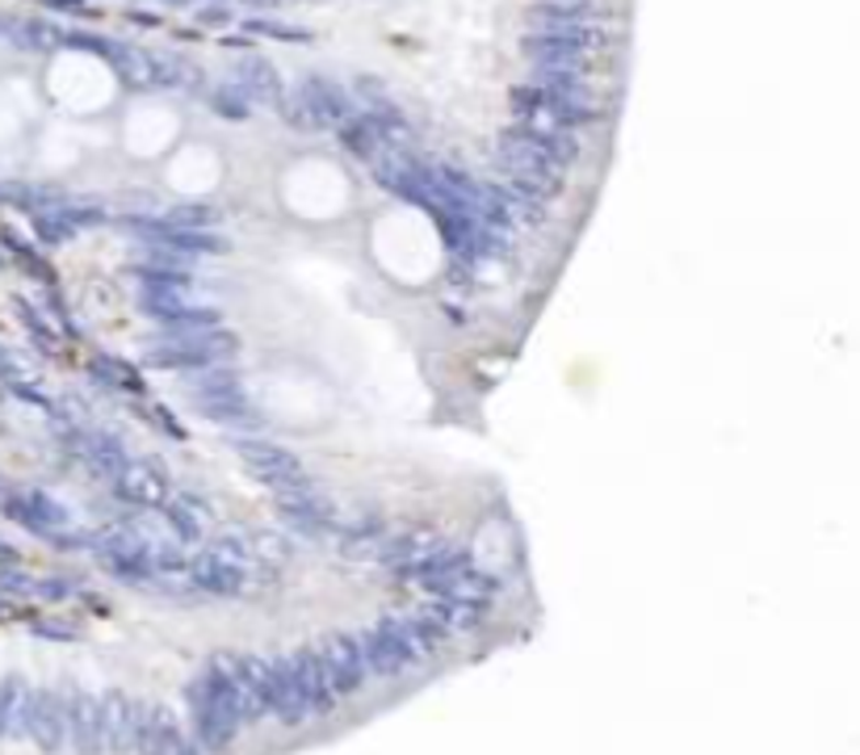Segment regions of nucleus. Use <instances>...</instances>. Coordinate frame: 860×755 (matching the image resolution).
<instances>
[{
    "instance_id": "nucleus-24",
    "label": "nucleus",
    "mask_w": 860,
    "mask_h": 755,
    "mask_svg": "<svg viewBox=\"0 0 860 755\" xmlns=\"http://www.w3.org/2000/svg\"><path fill=\"white\" fill-rule=\"evenodd\" d=\"M165 525L181 545L202 542V538H206V508L190 496L165 499Z\"/></svg>"
},
{
    "instance_id": "nucleus-1",
    "label": "nucleus",
    "mask_w": 860,
    "mask_h": 755,
    "mask_svg": "<svg viewBox=\"0 0 860 755\" xmlns=\"http://www.w3.org/2000/svg\"><path fill=\"white\" fill-rule=\"evenodd\" d=\"M185 706H190V726L197 752H227L239 734V713L231 706V697L223 692L211 672H202L190 688H185Z\"/></svg>"
},
{
    "instance_id": "nucleus-9",
    "label": "nucleus",
    "mask_w": 860,
    "mask_h": 755,
    "mask_svg": "<svg viewBox=\"0 0 860 755\" xmlns=\"http://www.w3.org/2000/svg\"><path fill=\"white\" fill-rule=\"evenodd\" d=\"M236 453H239V462L248 466V474H257L264 487H273V492L312 478V474L298 466V458H294L290 449L273 446V441H236Z\"/></svg>"
},
{
    "instance_id": "nucleus-36",
    "label": "nucleus",
    "mask_w": 860,
    "mask_h": 755,
    "mask_svg": "<svg viewBox=\"0 0 860 755\" xmlns=\"http://www.w3.org/2000/svg\"><path fill=\"white\" fill-rule=\"evenodd\" d=\"M18 315L25 319V328L34 331V340H43V349H55V336H50L47 324L34 315V307H30V303H18Z\"/></svg>"
},
{
    "instance_id": "nucleus-20",
    "label": "nucleus",
    "mask_w": 860,
    "mask_h": 755,
    "mask_svg": "<svg viewBox=\"0 0 860 755\" xmlns=\"http://www.w3.org/2000/svg\"><path fill=\"white\" fill-rule=\"evenodd\" d=\"M517 126H521L529 139L538 143V147H542L558 168L575 165V160H579V151H584V143H579V135H575L572 126L546 119V114H525V119H517Z\"/></svg>"
},
{
    "instance_id": "nucleus-2",
    "label": "nucleus",
    "mask_w": 860,
    "mask_h": 755,
    "mask_svg": "<svg viewBox=\"0 0 860 755\" xmlns=\"http://www.w3.org/2000/svg\"><path fill=\"white\" fill-rule=\"evenodd\" d=\"M496 165H500L503 177H508L503 185L525 189V193H533L538 202H550V198L558 193V185H563V168L554 165L521 126H512V131H503L500 135V143H496Z\"/></svg>"
},
{
    "instance_id": "nucleus-33",
    "label": "nucleus",
    "mask_w": 860,
    "mask_h": 755,
    "mask_svg": "<svg viewBox=\"0 0 860 755\" xmlns=\"http://www.w3.org/2000/svg\"><path fill=\"white\" fill-rule=\"evenodd\" d=\"M211 550L239 566H261L257 563V545H252V533H248V529H218ZM264 571H269V566H264Z\"/></svg>"
},
{
    "instance_id": "nucleus-16",
    "label": "nucleus",
    "mask_w": 860,
    "mask_h": 755,
    "mask_svg": "<svg viewBox=\"0 0 860 755\" xmlns=\"http://www.w3.org/2000/svg\"><path fill=\"white\" fill-rule=\"evenodd\" d=\"M290 667H294L298 692H303V701H307V713H312V718H328L336 709V688H332V680H328V672H324L319 651H315V646H298V651L290 655Z\"/></svg>"
},
{
    "instance_id": "nucleus-4",
    "label": "nucleus",
    "mask_w": 860,
    "mask_h": 755,
    "mask_svg": "<svg viewBox=\"0 0 860 755\" xmlns=\"http://www.w3.org/2000/svg\"><path fill=\"white\" fill-rule=\"evenodd\" d=\"M239 353V340L231 331H197V336H181V340H156L147 349V365L151 370H211V365H227Z\"/></svg>"
},
{
    "instance_id": "nucleus-12",
    "label": "nucleus",
    "mask_w": 860,
    "mask_h": 755,
    "mask_svg": "<svg viewBox=\"0 0 860 755\" xmlns=\"http://www.w3.org/2000/svg\"><path fill=\"white\" fill-rule=\"evenodd\" d=\"M97 743L101 755H122L135 747V701L118 688L97 697Z\"/></svg>"
},
{
    "instance_id": "nucleus-25",
    "label": "nucleus",
    "mask_w": 860,
    "mask_h": 755,
    "mask_svg": "<svg viewBox=\"0 0 860 755\" xmlns=\"http://www.w3.org/2000/svg\"><path fill=\"white\" fill-rule=\"evenodd\" d=\"M139 307L144 315L160 319V324H172L177 315H185L193 307L190 290L185 285H156V282H139Z\"/></svg>"
},
{
    "instance_id": "nucleus-11",
    "label": "nucleus",
    "mask_w": 860,
    "mask_h": 755,
    "mask_svg": "<svg viewBox=\"0 0 860 755\" xmlns=\"http://www.w3.org/2000/svg\"><path fill=\"white\" fill-rule=\"evenodd\" d=\"M206 672H211L218 685H223V692L231 697V706H236V713H239V726L269 718L261 688L252 685V676H248V667H244V655H215Z\"/></svg>"
},
{
    "instance_id": "nucleus-18",
    "label": "nucleus",
    "mask_w": 860,
    "mask_h": 755,
    "mask_svg": "<svg viewBox=\"0 0 860 755\" xmlns=\"http://www.w3.org/2000/svg\"><path fill=\"white\" fill-rule=\"evenodd\" d=\"M72 449H76V458L89 466V474L105 478V483H114V478L131 466L126 446H122L114 432H101V428H80V437L72 441Z\"/></svg>"
},
{
    "instance_id": "nucleus-34",
    "label": "nucleus",
    "mask_w": 860,
    "mask_h": 755,
    "mask_svg": "<svg viewBox=\"0 0 860 755\" xmlns=\"http://www.w3.org/2000/svg\"><path fill=\"white\" fill-rule=\"evenodd\" d=\"M215 218H218V211H211V206H177L165 223L168 227H185V232H206Z\"/></svg>"
},
{
    "instance_id": "nucleus-28",
    "label": "nucleus",
    "mask_w": 860,
    "mask_h": 755,
    "mask_svg": "<svg viewBox=\"0 0 860 755\" xmlns=\"http://www.w3.org/2000/svg\"><path fill=\"white\" fill-rule=\"evenodd\" d=\"M429 613L441 621L445 634H466V630H478L483 626V605L475 600H450V596H437L429 605Z\"/></svg>"
},
{
    "instance_id": "nucleus-22",
    "label": "nucleus",
    "mask_w": 860,
    "mask_h": 755,
    "mask_svg": "<svg viewBox=\"0 0 860 755\" xmlns=\"http://www.w3.org/2000/svg\"><path fill=\"white\" fill-rule=\"evenodd\" d=\"M114 487H118V496L126 499V504H135V508H165V499H168L165 466H156V462H131V466L114 478Z\"/></svg>"
},
{
    "instance_id": "nucleus-13",
    "label": "nucleus",
    "mask_w": 860,
    "mask_h": 755,
    "mask_svg": "<svg viewBox=\"0 0 860 755\" xmlns=\"http://www.w3.org/2000/svg\"><path fill=\"white\" fill-rule=\"evenodd\" d=\"M315 651H319V660H324V672H328V680H332L336 697L365 688L370 667H365V660H361L358 634H328L319 646H315Z\"/></svg>"
},
{
    "instance_id": "nucleus-6",
    "label": "nucleus",
    "mask_w": 860,
    "mask_h": 755,
    "mask_svg": "<svg viewBox=\"0 0 860 755\" xmlns=\"http://www.w3.org/2000/svg\"><path fill=\"white\" fill-rule=\"evenodd\" d=\"M278 508H282L290 529L303 533V538H332V525L340 517L336 504L315 487L312 478H303L294 487H282L278 492Z\"/></svg>"
},
{
    "instance_id": "nucleus-27",
    "label": "nucleus",
    "mask_w": 860,
    "mask_h": 755,
    "mask_svg": "<svg viewBox=\"0 0 860 755\" xmlns=\"http://www.w3.org/2000/svg\"><path fill=\"white\" fill-rule=\"evenodd\" d=\"M105 55H110L114 71H118L131 89H147V84H156V76H151V55H147L144 47H131V43H122L118 47V43H110Z\"/></svg>"
},
{
    "instance_id": "nucleus-15",
    "label": "nucleus",
    "mask_w": 860,
    "mask_h": 755,
    "mask_svg": "<svg viewBox=\"0 0 860 755\" xmlns=\"http://www.w3.org/2000/svg\"><path fill=\"white\" fill-rule=\"evenodd\" d=\"M4 512L18 520V525H25V529L43 533V538H50V533H59V529L72 525L68 508H64L55 496H47V492H38V487H30L22 496H4Z\"/></svg>"
},
{
    "instance_id": "nucleus-30",
    "label": "nucleus",
    "mask_w": 860,
    "mask_h": 755,
    "mask_svg": "<svg viewBox=\"0 0 860 755\" xmlns=\"http://www.w3.org/2000/svg\"><path fill=\"white\" fill-rule=\"evenodd\" d=\"M151 76H156V84H168V89H197L202 84V68L181 55H151Z\"/></svg>"
},
{
    "instance_id": "nucleus-23",
    "label": "nucleus",
    "mask_w": 860,
    "mask_h": 755,
    "mask_svg": "<svg viewBox=\"0 0 860 755\" xmlns=\"http://www.w3.org/2000/svg\"><path fill=\"white\" fill-rule=\"evenodd\" d=\"M604 0H538L533 4V30L538 25H592L604 18Z\"/></svg>"
},
{
    "instance_id": "nucleus-10",
    "label": "nucleus",
    "mask_w": 860,
    "mask_h": 755,
    "mask_svg": "<svg viewBox=\"0 0 860 755\" xmlns=\"http://www.w3.org/2000/svg\"><path fill=\"white\" fill-rule=\"evenodd\" d=\"M25 734L38 743V752H47V755L68 752V722H64V701H59V692H50V688H30Z\"/></svg>"
},
{
    "instance_id": "nucleus-7",
    "label": "nucleus",
    "mask_w": 860,
    "mask_h": 755,
    "mask_svg": "<svg viewBox=\"0 0 860 755\" xmlns=\"http://www.w3.org/2000/svg\"><path fill=\"white\" fill-rule=\"evenodd\" d=\"M185 575H190L193 588L211 591V596H248L261 584L257 575H269V571L264 566H239L215 554V550H197L193 559H185Z\"/></svg>"
},
{
    "instance_id": "nucleus-37",
    "label": "nucleus",
    "mask_w": 860,
    "mask_h": 755,
    "mask_svg": "<svg viewBox=\"0 0 860 755\" xmlns=\"http://www.w3.org/2000/svg\"><path fill=\"white\" fill-rule=\"evenodd\" d=\"M0 378H4V382H18V378H22V361L9 353L4 345H0Z\"/></svg>"
},
{
    "instance_id": "nucleus-8",
    "label": "nucleus",
    "mask_w": 860,
    "mask_h": 755,
    "mask_svg": "<svg viewBox=\"0 0 860 755\" xmlns=\"http://www.w3.org/2000/svg\"><path fill=\"white\" fill-rule=\"evenodd\" d=\"M358 646H361V660H365V667L374 676H404V672H411L420 663L404 646V638L395 634L391 617H378L374 626H365L358 634Z\"/></svg>"
},
{
    "instance_id": "nucleus-19",
    "label": "nucleus",
    "mask_w": 860,
    "mask_h": 755,
    "mask_svg": "<svg viewBox=\"0 0 860 755\" xmlns=\"http://www.w3.org/2000/svg\"><path fill=\"white\" fill-rule=\"evenodd\" d=\"M64 701V722H68V747L80 755H101V743H97V697L84 692L76 685H64L59 692Z\"/></svg>"
},
{
    "instance_id": "nucleus-26",
    "label": "nucleus",
    "mask_w": 860,
    "mask_h": 755,
    "mask_svg": "<svg viewBox=\"0 0 860 755\" xmlns=\"http://www.w3.org/2000/svg\"><path fill=\"white\" fill-rule=\"evenodd\" d=\"M25 706H30V685L22 676H4L0 680V739H22Z\"/></svg>"
},
{
    "instance_id": "nucleus-35",
    "label": "nucleus",
    "mask_w": 860,
    "mask_h": 755,
    "mask_svg": "<svg viewBox=\"0 0 860 755\" xmlns=\"http://www.w3.org/2000/svg\"><path fill=\"white\" fill-rule=\"evenodd\" d=\"M248 110H252V105H248V97L239 93L236 84H227V89H218L215 93V114H223V119H248Z\"/></svg>"
},
{
    "instance_id": "nucleus-21",
    "label": "nucleus",
    "mask_w": 860,
    "mask_h": 755,
    "mask_svg": "<svg viewBox=\"0 0 860 755\" xmlns=\"http://www.w3.org/2000/svg\"><path fill=\"white\" fill-rule=\"evenodd\" d=\"M236 89L248 97V105H269V110H282V101H286L282 76H278V68H273L269 59H261V55H248V59H239Z\"/></svg>"
},
{
    "instance_id": "nucleus-32",
    "label": "nucleus",
    "mask_w": 860,
    "mask_h": 755,
    "mask_svg": "<svg viewBox=\"0 0 860 755\" xmlns=\"http://www.w3.org/2000/svg\"><path fill=\"white\" fill-rule=\"evenodd\" d=\"M89 374H93L101 386H110V391H139V386H144L139 374H135L126 361H118V357H93V361H89Z\"/></svg>"
},
{
    "instance_id": "nucleus-3",
    "label": "nucleus",
    "mask_w": 860,
    "mask_h": 755,
    "mask_svg": "<svg viewBox=\"0 0 860 755\" xmlns=\"http://www.w3.org/2000/svg\"><path fill=\"white\" fill-rule=\"evenodd\" d=\"M282 114L294 126H307V131H340L358 110H353V97L344 93L336 80H328V76H307L294 89V97L282 101Z\"/></svg>"
},
{
    "instance_id": "nucleus-17",
    "label": "nucleus",
    "mask_w": 860,
    "mask_h": 755,
    "mask_svg": "<svg viewBox=\"0 0 860 755\" xmlns=\"http://www.w3.org/2000/svg\"><path fill=\"white\" fill-rule=\"evenodd\" d=\"M135 232L144 239L147 248H156V252H172V257H215L223 252L227 244H218L215 236H206V232H185V227H168L165 218L160 223H135Z\"/></svg>"
},
{
    "instance_id": "nucleus-14",
    "label": "nucleus",
    "mask_w": 860,
    "mask_h": 755,
    "mask_svg": "<svg viewBox=\"0 0 860 755\" xmlns=\"http://www.w3.org/2000/svg\"><path fill=\"white\" fill-rule=\"evenodd\" d=\"M425 588L437 591V596H450V600H475V605H487V600L500 591V579H496L491 571L475 566L471 559H462V563H454L450 571L432 575Z\"/></svg>"
},
{
    "instance_id": "nucleus-38",
    "label": "nucleus",
    "mask_w": 860,
    "mask_h": 755,
    "mask_svg": "<svg viewBox=\"0 0 860 755\" xmlns=\"http://www.w3.org/2000/svg\"><path fill=\"white\" fill-rule=\"evenodd\" d=\"M0 504H4V483H0Z\"/></svg>"
},
{
    "instance_id": "nucleus-5",
    "label": "nucleus",
    "mask_w": 860,
    "mask_h": 755,
    "mask_svg": "<svg viewBox=\"0 0 860 755\" xmlns=\"http://www.w3.org/2000/svg\"><path fill=\"white\" fill-rule=\"evenodd\" d=\"M193 403L202 407V416H211L218 425H257V407L244 391V378L231 365H211L197 370L193 378Z\"/></svg>"
},
{
    "instance_id": "nucleus-31",
    "label": "nucleus",
    "mask_w": 860,
    "mask_h": 755,
    "mask_svg": "<svg viewBox=\"0 0 860 755\" xmlns=\"http://www.w3.org/2000/svg\"><path fill=\"white\" fill-rule=\"evenodd\" d=\"M223 324V311L206 307V303H193L185 315H177L172 324H165L160 340H181V336H197V331H215Z\"/></svg>"
},
{
    "instance_id": "nucleus-29",
    "label": "nucleus",
    "mask_w": 860,
    "mask_h": 755,
    "mask_svg": "<svg viewBox=\"0 0 860 755\" xmlns=\"http://www.w3.org/2000/svg\"><path fill=\"white\" fill-rule=\"evenodd\" d=\"M340 143H344V151H349V156H358V160H365V165H370V160H374V156L386 147L383 135H378V126H374L370 119H361V114H353V119L340 126Z\"/></svg>"
}]
</instances>
